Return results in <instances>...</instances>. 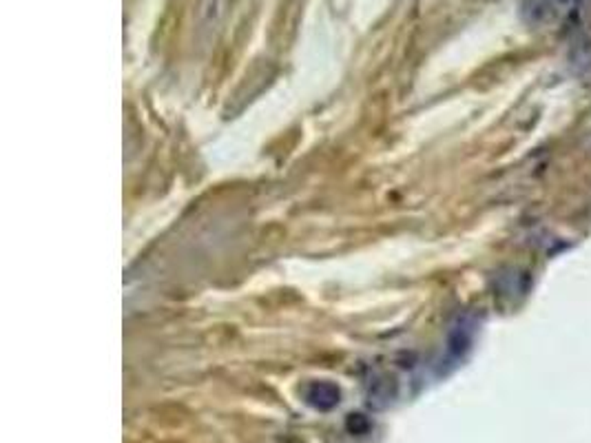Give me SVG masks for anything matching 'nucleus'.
Returning a JSON list of instances; mask_svg holds the SVG:
<instances>
[{"mask_svg":"<svg viewBox=\"0 0 591 443\" xmlns=\"http://www.w3.org/2000/svg\"><path fill=\"white\" fill-rule=\"evenodd\" d=\"M523 14L532 25H543L545 20L552 18V5L547 0H525Z\"/></svg>","mask_w":591,"mask_h":443,"instance_id":"1","label":"nucleus"},{"mask_svg":"<svg viewBox=\"0 0 591 443\" xmlns=\"http://www.w3.org/2000/svg\"><path fill=\"white\" fill-rule=\"evenodd\" d=\"M569 65L576 71H591V40L578 43L572 51H569Z\"/></svg>","mask_w":591,"mask_h":443,"instance_id":"2","label":"nucleus"},{"mask_svg":"<svg viewBox=\"0 0 591 443\" xmlns=\"http://www.w3.org/2000/svg\"><path fill=\"white\" fill-rule=\"evenodd\" d=\"M560 3H567V0H560Z\"/></svg>","mask_w":591,"mask_h":443,"instance_id":"3","label":"nucleus"}]
</instances>
